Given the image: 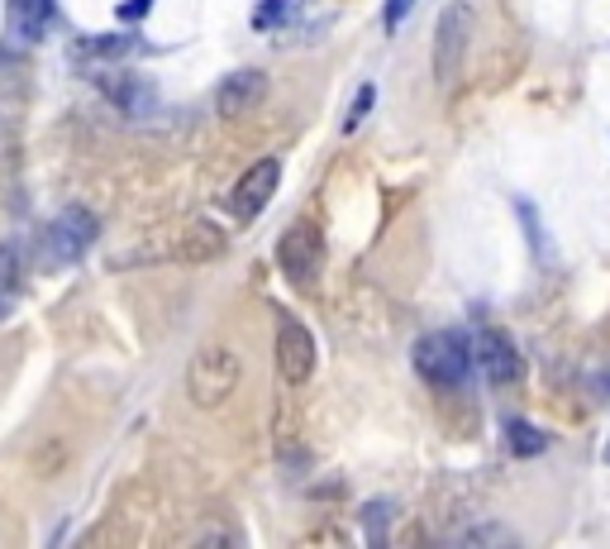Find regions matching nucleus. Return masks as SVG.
<instances>
[{"instance_id":"obj_4","label":"nucleus","mask_w":610,"mask_h":549,"mask_svg":"<svg viewBox=\"0 0 610 549\" xmlns=\"http://www.w3.org/2000/svg\"><path fill=\"white\" fill-rule=\"evenodd\" d=\"M276 264L296 287H315L325 272V239L315 225H291L282 244H276Z\"/></svg>"},{"instance_id":"obj_1","label":"nucleus","mask_w":610,"mask_h":549,"mask_svg":"<svg viewBox=\"0 0 610 549\" xmlns=\"http://www.w3.org/2000/svg\"><path fill=\"white\" fill-rule=\"evenodd\" d=\"M415 373L434 388H463L467 373H473V339L458 335V329H434V335H420L410 349Z\"/></svg>"},{"instance_id":"obj_14","label":"nucleus","mask_w":610,"mask_h":549,"mask_svg":"<svg viewBox=\"0 0 610 549\" xmlns=\"http://www.w3.org/2000/svg\"><path fill=\"white\" fill-rule=\"evenodd\" d=\"M516 215H520V225H524V239H530V249L539 264H549V235H544V225H539V211H534V201H516Z\"/></svg>"},{"instance_id":"obj_23","label":"nucleus","mask_w":610,"mask_h":549,"mask_svg":"<svg viewBox=\"0 0 610 549\" xmlns=\"http://www.w3.org/2000/svg\"><path fill=\"white\" fill-rule=\"evenodd\" d=\"M0 306H5V301H0Z\"/></svg>"},{"instance_id":"obj_13","label":"nucleus","mask_w":610,"mask_h":549,"mask_svg":"<svg viewBox=\"0 0 610 549\" xmlns=\"http://www.w3.org/2000/svg\"><path fill=\"white\" fill-rule=\"evenodd\" d=\"M134 48V38H124V34H91V38H77L72 53L77 58H124V53Z\"/></svg>"},{"instance_id":"obj_3","label":"nucleus","mask_w":610,"mask_h":549,"mask_svg":"<svg viewBox=\"0 0 610 549\" xmlns=\"http://www.w3.org/2000/svg\"><path fill=\"white\" fill-rule=\"evenodd\" d=\"M95 239H101V220H95L87 205H67V211L48 225V235H44L48 268H63V264H77V258H87Z\"/></svg>"},{"instance_id":"obj_2","label":"nucleus","mask_w":610,"mask_h":549,"mask_svg":"<svg viewBox=\"0 0 610 549\" xmlns=\"http://www.w3.org/2000/svg\"><path fill=\"white\" fill-rule=\"evenodd\" d=\"M239 378H244L239 354L225 349V345H205L187 368V392H191V402H196V406L215 411V406H225L234 396Z\"/></svg>"},{"instance_id":"obj_15","label":"nucleus","mask_w":610,"mask_h":549,"mask_svg":"<svg viewBox=\"0 0 610 549\" xmlns=\"http://www.w3.org/2000/svg\"><path fill=\"white\" fill-rule=\"evenodd\" d=\"M20 282H24V258H20V249H15V244H0V301L15 296Z\"/></svg>"},{"instance_id":"obj_11","label":"nucleus","mask_w":610,"mask_h":549,"mask_svg":"<svg viewBox=\"0 0 610 549\" xmlns=\"http://www.w3.org/2000/svg\"><path fill=\"white\" fill-rule=\"evenodd\" d=\"M105 96L120 110H129V115H144V110L158 105V96H152V87L144 77H105Z\"/></svg>"},{"instance_id":"obj_10","label":"nucleus","mask_w":610,"mask_h":549,"mask_svg":"<svg viewBox=\"0 0 610 549\" xmlns=\"http://www.w3.org/2000/svg\"><path fill=\"white\" fill-rule=\"evenodd\" d=\"M53 15H58V0H5V24L20 44H38L53 30Z\"/></svg>"},{"instance_id":"obj_16","label":"nucleus","mask_w":610,"mask_h":549,"mask_svg":"<svg viewBox=\"0 0 610 549\" xmlns=\"http://www.w3.org/2000/svg\"><path fill=\"white\" fill-rule=\"evenodd\" d=\"M286 10H291V0H258V5H253V30H258V34L282 30V24L291 20Z\"/></svg>"},{"instance_id":"obj_9","label":"nucleus","mask_w":610,"mask_h":549,"mask_svg":"<svg viewBox=\"0 0 610 549\" xmlns=\"http://www.w3.org/2000/svg\"><path fill=\"white\" fill-rule=\"evenodd\" d=\"M262 96H268V77H262L258 67H239V72H229L219 81V115L239 120L262 101Z\"/></svg>"},{"instance_id":"obj_7","label":"nucleus","mask_w":610,"mask_h":549,"mask_svg":"<svg viewBox=\"0 0 610 549\" xmlns=\"http://www.w3.org/2000/svg\"><path fill=\"white\" fill-rule=\"evenodd\" d=\"M276 187H282V163H276V158H258V163H248V168L239 172V182H234V191H229L234 215H239V220L262 215V205H268V201L276 197Z\"/></svg>"},{"instance_id":"obj_6","label":"nucleus","mask_w":610,"mask_h":549,"mask_svg":"<svg viewBox=\"0 0 610 549\" xmlns=\"http://www.w3.org/2000/svg\"><path fill=\"white\" fill-rule=\"evenodd\" d=\"M276 373L291 388H305L315 373V335L301 321H291V315L276 325Z\"/></svg>"},{"instance_id":"obj_8","label":"nucleus","mask_w":610,"mask_h":549,"mask_svg":"<svg viewBox=\"0 0 610 549\" xmlns=\"http://www.w3.org/2000/svg\"><path fill=\"white\" fill-rule=\"evenodd\" d=\"M473 359H477L482 373L496 382V388H506V382H520V373H524L520 349L510 345L501 329H482V335L473 339Z\"/></svg>"},{"instance_id":"obj_20","label":"nucleus","mask_w":610,"mask_h":549,"mask_svg":"<svg viewBox=\"0 0 610 549\" xmlns=\"http://www.w3.org/2000/svg\"><path fill=\"white\" fill-rule=\"evenodd\" d=\"M410 5H415V0H386V10H382V24H386V34H396L400 24H406Z\"/></svg>"},{"instance_id":"obj_12","label":"nucleus","mask_w":610,"mask_h":549,"mask_svg":"<svg viewBox=\"0 0 610 549\" xmlns=\"http://www.w3.org/2000/svg\"><path fill=\"white\" fill-rule=\"evenodd\" d=\"M506 445H510V455H516V459H534V455H544V449H549V435L539 430V425H530V421H510L506 425Z\"/></svg>"},{"instance_id":"obj_19","label":"nucleus","mask_w":610,"mask_h":549,"mask_svg":"<svg viewBox=\"0 0 610 549\" xmlns=\"http://www.w3.org/2000/svg\"><path fill=\"white\" fill-rule=\"evenodd\" d=\"M463 545H510V530H501V526H477V530L463 535Z\"/></svg>"},{"instance_id":"obj_18","label":"nucleus","mask_w":610,"mask_h":549,"mask_svg":"<svg viewBox=\"0 0 610 549\" xmlns=\"http://www.w3.org/2000/svg\"><path fill=\"white\" fill-rule=\"evenodd\" d=\"M152 5H158V0H120V5H115V20H120V24H138Z\"/></svg>"},{"instance_id":"obj_17","label":"nucleus","mask_w":610,"mask_h":549,"mask_svg":"<svg viewBox=\"0 0 610 549\" xmlns=\"http://www.w3.org/2000/svg\"><path fill=\"white\" fill-rule=\"evenodd\" d=\"M372 101H377V87H372V81H368V87H358V96H353V110H349V115H343V134H353L358 125H363V115L372 110Z\"/></svg>"},{"instance_id":"obj_21","label":"nucleus","mask_w":610,"mask_h":549,"mask_svg":"<svg viewBox=\"0 0 610 549\" xmlns=\"http://www.w3.org/2000/svg\"><path fill=\"white\" fill-rule=\"evenodd\" d=\"M382 530H386V506H382V502H372V506H368V535L377 540Z\"/></svg>"},{"instance_id":"obj_5","label":"nucleus","mask_w":610,"mask_h":549,"mask_svg":"<svg viewBox=\"0 0 610 549\" xmlns=\"http://www.w3.org/2000/svg\"><path fill=\"white\" fill-rule=\"evenodd\" d=\"M467 34H473V10L467 5H449L434 24V77L439 87H449L458 77V63L467 53Z\"/></svg>"},{"instance_id":"obj_22","label":"nucleus","mask_w":610,"mask_h":549,"mask_svg":"<svg viewBox=\"0 0 610 549\" xmlns=\"http://www.w3.org/2000/svg\"><path fill=\"white\" fill-rule=\"evenodd\" d=\"M606 463H610V449H606Z\"/></svg>"}]
</instances>
